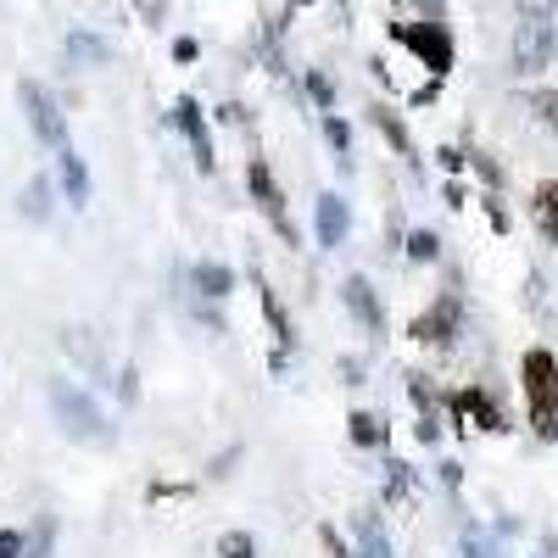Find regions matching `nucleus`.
Here are the masks:
<instances>
[{
	"mask_svg": "<svg viewBox=\"0 0 558 558\" xmlns=\"http://www.w3.org/2000/svg\"><path fill=\"white\" fill-rule=\"evenodd\" d=\"M313 229H318V246H341L347 241V229H352V207L330 191V196H318V218H313Z\"/></svg>",
	"mask_w": 558,
	"mask_h": 558,
	"instance_id": "nucleus-8",
	"label": "nucleus"
},
{
	"mask_svg": "<svg viewBox=\"0 0 558 558\" xmlns=\"http://www.w3.org/2000/svg\"><path fill=\"white\" fill-rule=\"evenodd\" d=\"M51 413H57V425H62L68 441H84V447L112 441L107 413L89 402V391H78V386H68V380H51Z\"/></svg>",
	"mask_w": 558,
	"mask_h": 558,
	"instance_id": "nucleus-1",
	"label": "nucleus"
},
{
	"mask_svg": "<svg viewBox=\"0 0 558 558\" xmlns=\"http://www.w3.org/2000/svg\"><path fill=\"white\" fill-rule=\"evenodd\" d=\"M318 553H324V558H347V547L336 542V531H330V525L318 531Z\"/></svg>",
	"mask_w": 558,
	"mask_h": 558,
	"instance_id": "nucleus-28",
	"label": "nucleus"
},
{
	"mask_svg": "<svg viewBox=\"0 0 558 558\" xmlns=\"http://www.w3.org/2000/svg\"><path fill=\"white\" fill-rule=\"evenodd\" d=\"M218 558H257V542L246 531H223L218 536Z\"/></svg>",
	"mask_w": 558,
	"mask_h": 558,
	"instance_id": "nucleus-18",
	"label": "nucleus"
},
{
	"mask_svg": "<svg viewBox=\"0 0 558 558\" xmlns=\"http://www.w3.org/2000/svg\"><path fill=\"white\" fill-rule=\"evenodd\" d=\"M536 229L547 241H558V179H547V184H536Z\"/></svg>",
	"mask_w": 558,
	"mask_h": 558,
	"instance_id": "nucleus-13",
	"label": "nucleus"
},
{
	"mask_svg": "<svg viewBox=\"0 0 558 558\" xmlns=\"http://www.w3.org/2000/svg\"><path fill=\"white\" fill-rule=\"evenodd\" d=\"M357 558H391V542L375 531V520H363V536H357Z\"/></svg>",
	"mask_w": 558,
	"mask_h": 558,
	"instance_id": "nucleus-19",
	"label": "nucleus"
},
{
	"mask_svg": "<svg viewBox=\"0 0 558 558\" xmlns=\"http://www.w3.org/2000/svg\"><path fill=\"white\" fill-rule=\"evenodd\" d=\"M246 179H252V191H257V207L274 218V229L291 241V218H286V196H279V184H274V173H268V162H252L246 168Z\"/></svg>",
	"mask_w": 558,
	"mask_h": 558,
	"instance_id": "nucleus-6",
	"label": "nucleus"
},
{
	"mask_svg": "<svg viewBox=\"0 0 558 558\" xmlns=\"http://www.w3.org/2000/svg\"><path fill=\"white\" fill-rule=\"evenodd\" d=\"M375 123L386 129V140H391V146H397V151H408V134H402V123H397L391 112H375Z\"/></svg>",
	"mask_w": 558,
	"mask_h": 558,
	"instance_id": "nucleus-24",
	"label": "nucleus"
},
{
	"mask_svg": "<svg viewBox=\"0 0 558 558\" xmlns=\"http://www.w3.org/2000/svg\"><path fill=\"white\" fill-rule=\"evenodd\" d=\"M463 553H470V558H497V547L486 536H475V531H463Z\"/></svg>",
	"mask_w": 558,
	"mask_h": 558,
	"instance_id": "nucleus-26",
	"label": "nucleus"
},
{
	"mask_svg": "<svg viewBox=\"0 0 558 558\" xmlns=\"http://www.w3.org/2000/svg\"><path fill=\"white\" fill-rule=\"evenodd\" d=\"M458 313H463V307H458V296H441L425 318H413V330H408V336H413V341H436V347H441V341H452V330H458Z\"/></svg>",
	"mask_w": 558,
	"mask_h": 558,
	"instance_id": "nucleus-7",
	"label": "nucleus"
},
{
	"mask_svg": "<svg viewBox=\"0 0 558 558\" xmlns=\"http://www.w3.org/2000/svg\"><path fill=\"white\" fill-rule=\"evenodd\" d=\"M558 57V28L547 17H525L514 28V73H542Z\"/></svg>",
	"mask_w": 558,
	"mask_h": 558,
	"instance_id": "nucleus-4",
	"label": "nucleus"
},
{
	"mask_svg": "<svg viewBox=\"0 0 558 558\" xmlns=\"http://www.w3.org/2000/svg\"><path fill=\"white\" fill-rule=\"evenodd\" d=\"M397 39L408 45V51H418L436 73H447L452 68V39H447V28L441 23H425V28H397Z\"/></svg>",
	"mask_w": 558,
	"mask_h": 558,
	"instance_id": "nucleus-5",
	"label": "nucleus"
},
{
	"mask_svg": "<svg viewBox=\"0 0 558 558\" xmlns=\"http://www.w3.org/2000/svg\"><path fill=\"white\" fill-rule=\"evenodd\" d=\"M51 536H57V520H39V531H34V542H28L23 558H45V553H51Z\"/></svg>",
	"mask_w": 558,
	"mask_h": 558,
	"instance_id": "nucleus-21",
	"label": "nucleus"
},
{
	"mask_svg": "<svg viewBox=\"0 0 558 558\" xmlns=\"http://www.w3.org/2000/svg\"><path fill=\"white\" fill-rule=\"evenodd\" d=\"M391 497H408V463H391Z\"/></svg>",
	"mask_w": 558,
	"mask_h": 558,
	"instance_id": "nucleus-29",
	"label": "nucleus"
},
{
	"mask_svg": "<svg viewBox=\"0 0 558 558\" xmlns=\"http://www.w3.org/2000/svg\"><path fill=\"white\" fill-rule=\"evenodd\" d=\"M57 173H62V191H68V202L73 207H84L89 202V168H84V157L68 146V151H57Z\"/></svg>",
	"mask_w": 558,
	"mask_h": 558,
	"instance_id": "nucleus-11",
	"label": "nucleus"
},
{
	"mask_svg": "<svg viewBox=\"0 0 558 558\" xmlns=\"http://www.w3.org/2000/svg\"><path fill=\"white\" fill-rule=\"evenodd\" d=\"M352 441L357 447H375V441H386V425L375 413H352Z\"/></svg>",
	"mask_w": 558,
	"mask_h": 558,
	"instance_id": "nucleus-17",
	"label": "nucleus"
},
{
	"mask_svg": "<svg viewBox=\"0 0 558 558\" xmlns=\"http://www.w3.org/2000/svg\"><path fill=\"white\" fill-rule=\"evenodd\" d=\"M191 286H196L207 302H223L229 291H235V274H229L223 263H196V268H191Z\"/></svg>",
	"mask_w": 558,
	"mask_h": 558,
	"instance_id": "nucleus-12",
	"label": "nucleus"
},
{
	"mask_svg": "<svg viewBox=\"0 0 558 558\" xmlns=\"http://www.w3.org/2000/svg\"><path fill=\"white\" fill-rule=\"evenodd\" d=\"M134 7H140V17H151V23H157V17L168 12V0H134Z\"/></svg>",
	"mask_w": 558,
	"mask_h": 558,
	"instance_id": "nucleus-30",
	"label": "nucleus"
},
{
	"mask_svg": "<svg viewBox=\"0 0 558 558\" xmlns=\"http://www.w3.org/2000/svg\"><path fill=\"white\" fill-rule=\"evenodd\" d=\"M257 291H263V313H268V324H274L279 347H291V318H286V307H279V296H274L268 286H257Z\"/></svg>",
	"mask_w": 558,
	"mask_h": 558,
	"instance_id": "nucleus-16",
	"label": "nucleus"
},
{
	"mask_svg": "<svg viewBox=\"0 0 558 558\" xmlns=\"http://www.w3.org/2000/svg\"><path fill=\"white\" fill-rule=\"evenodd\" d=\"M520 375H525V402H531L536 436H558V357L531 347L525 363H520Z\"/></svg>",
	"mask_w": 558,
	"mask_h": 558,
	"instance_id": "nucleus-2",
	"label": "nucleus"
},
{
	"mask_svg": "<svg viewBox=\"0 0 558 558\" xmlns=\"http://www.w3.org/2000/svg\"><path fill=\"white\" fill-rule=\"evenodd\" d=\"M408 257H413V263H430V257H436V235H425V229H418V235L408 241Z\"/></svg>",
	"mask_w": 558,
	"mask_h": 558,
	"instance_id": "nucleus-23",
	"label": "nucleus"
},
{
	"mask_svg": "<svg viewBox=\"0 0 558 558\" xmlns=\"http://www.w3.org/2000/svg\"><path fill=\"white\" fill-rule=\"evenodd\" d=\"M23 218H34V223L51 218V184H45V179H34L23 191Z\"/></svg>",
	"mask_w": 558,
	"mask_h": 558,
	"instance_id": "nucleus-14",
	"label": "nucleus"
},
{
	"mask_svg": "<svg viewBox=\"0 0 558 558\" xmlns=\"http://www.w3.org/2000/svg\"><path fill=\"white\" fill-rule=\"evenodd\" d=\"M23 553H28L23 531H0V558H23Z\"/></svg>",
	"mask_w": 558,
	"mask_h": 558,
	"instance_id": "nucleus-25",
	"label": "nucleus"
},
{
	"mask_svg": "<svg viewBox=\"0 0 558 558\" xmlns=\"http://www.w3.org/2000/svg\"><path fill=\"white\" fill-rule=\"evenodd\" d=\"M531 107H536V118H542L547 129H558V89H542V96H536Z\"/></svg>",
	"mask_w": 558,
	"mask_h": 558,
	"instance_id": "nucleus-22",
	"label": "nucleus"
},
{
	"mask_svg": "<svg viewBox=\"0 0 558 558\" xmlns=\"http://www.w3.org/2000/svg\"><path fill=\"white\" fill-rule=\"evenodd\" d=\"M17 96H23V112H28V129L45 140V146H51V151H68V118H62V107H57V96H51V89H45V84H23L17 89Z\"/></svg>",
	"mask_w": 558,
	"mask_h": 558,
	"instance_id": "nucleus-3",
	"label": "nucleus"
},
{
	"mask_svg": "<svg viewBox=\"0 0 558 558\" xmlns=\"http://www.w3.org/2000/svg\"><path fill=\"white\" fill-rule=\"evenodd\" d=\"M458 408H463V413H475V418H481V430H502V413H497L481 391H463V397H458Z\"/></svg>",
	"mask_w": 558,
	"mask_h": 558,
	"instance_id": "nucleus-15",
	"label": "nucleus"
},
{
	"mask_svg": "<svg viewBox=\"0 0 558 558\" xmlns=\"http://www.w3.org/2000/svg\"><path fill=\"white\" fill-rule=\"evenodd\" d=\"M341 296H347V307L357 313V324H363V330H380V296H375V286H368V279L363 274H352L347 279V286H341Z\"/></svg>",
	"mask_w": 558,
	"mask_h": 558,
	"instance_id": "nucleus-9",
	"label": "nucleus"
},
{
	"mask_svg": "<svg viewBox=\"0 0 558 558\" xmlns=\"http://www.w3.org/2000/svg\"><path fill=\"white\" fill-rule=\"evenodd\" d=\"M68 57H84V62H101V57H107V45H101V39H84V34H78V39H68Z\"/></svg>",
	"mask_w": 558,
	"mask_h": 558,
	"instance_id": "nucleus-20",
	"label": "nucleus"
},
{
	"mask_svg": "<svg viewBox=\"0 0 558 558\" xmlns=\"http://www.w3.org/2000/svg\"><path fill=\"white\" fill-rule=\"evenodd\" d=\"M173 118H179V129H184V134H191V151H196V162H202V168H213V140H207L202 107H196V101H179V107H173Z\"/></svg>",
	"mask_w": 558,
	"mask_h": 558,
	"instance_id": "nucleus-10",
	"label": "nucleus"
},
{
	"mask_svg": "<svg viewBox=\"0 0 558 558\" xmlns=\"http://www.w3.org/2000/svg\"><path fill=\"white\" fill-rule=\"evenodd\" d=\"M514 7H520L525 17H553V12H558V0H514Z\"/></svg>",
	"mask_w": 558,
	"mask_h": 558,
	"instance_id": "nucleus-27",
	"label": "nucleus"
}]
</instances>
